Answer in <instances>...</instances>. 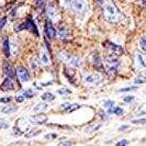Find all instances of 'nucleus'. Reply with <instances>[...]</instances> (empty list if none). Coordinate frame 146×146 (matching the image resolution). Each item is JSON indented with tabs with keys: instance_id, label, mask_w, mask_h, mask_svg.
I'll list each match as a JSON object with an SVG mask.
<instances>
[{
	"instance_id": "20",
	"label": "nucleus",
	"mask_w": 146,
	"mask_h": 146,
	"mask_svg": "<svg viewBox=\"0 0 146 146\" xmlns=\"http://www.w3.org/2000/svg\"><path fill=\"white\" fill-rule=\"evenodd\" d=\"M15 111H17V108L15 107H11V106H6V107H3L1 109V112L5 113V114H10V113H12Z\"/></svg>"
},
{
	"instance_id": "27",
	"label": "nucleus",
	"mask_w": 146,
	"mask_h": 146,
	"mask_svg": "<svg viewBox=\"0 0 146 146\" xmlns=\"http://www.w3.org/2000/svg\"><path fill=\"white\" fill-rule=\"evenodd\" d=\"M57 94H58V95H63V96L67 95V94L70 95L72 91H70L69 89H67V88H62V89H58V90H57Z\"/></svg>"
},
{
	"instance_id": "3",
	"label": "nucleus",
	"mask_w": 146,
	"mask_h": 146,
	"mask_svg": "<svg viewBox=\"0 0 146 146\" xmlns=\"http://www.w3.org/2000/svg\"><path fill=\"white\" fill-rule=\"evenodd\" d=\"M22 30H28L30 32L34 33L36 36H38V31H37L36 24L34 23V21L31 19V18H28L27 20L22 23H19L17 27H15V32H20Z\"/></svg>"
},
{
	"instance_id": "9",
	"label": "nucleus",
	"mask_w": 146,
	"mask_h": 146,
	"mask_svg": "<svg viewBox=\"0 0 146 146\" xmlns=\"http://www.w3.org/2000/svg\"><path fill=\"white\" fill-rule=\"evenodd\" d=\"M17 76L19 77V79L21 82H27V81L30 80V75L28 73V70H27V68H24V67H18V69H17Z\"/></svg>"
},
{
	"instance_id": "31",
	"label": "nucleus",
	"mask_w": 146,
	"mask_h": 146,
	"mask_svg": "<svg viewBox=\"0 0 146 146\" xmlns=\"http://www.w3.org/2000/svg\"><path fill=\"white\" fill-rule=\"evenodd\" d=\"M137 86H134V87H127V88H122V89H120V91L121 92H125V91H132V90H135V89H137Z\"/></svg>"
},
{
	"instance_id": "34",
	"label": "nucleus",
	"mask_w": 146,
	"mask_h": 146,
	"mask_svg": "<svg viewBox=\"0 0 146 146\" xmlns=\"http://www.w3.org/2000/svg\"><path fill=\"white\" fill-rule=\"evenodd\" d=\"M43 5H44L43 0H36V7H37V9H38V10H40V9H42Z\"/></svg>"
},
{
	"instance_id": "12",
	"label": "nucleus",
	"mask_w": 146,
	"mask_h": 146,
	"mask_svg": "<svg viewBox=\"0 0 146 146\" xmlns=\"http://www.w3.org/2000/svg\"><path fill=\"white\" fill-rule=\"evenodd\" d=\"M94 66H95V68L98 72H104L102 60H101V57H100L99 54H96L95 56H94Z\"/></svg>"
},
{
	"instance_id": "30",
	"label": "nucleus",
	"mask_w": 146,
	"mask_h": 146,
	"mask_svg": "<svg viewBox=\"0 0 146 146\" xmlns=\"http://www.w3.org/2000/svg\"><path fill=\"white\" fill-rule=\"evenodd\" d=\"M40 132H41V130H36V131H30L29 133H28V134L25 135V136H27V137H31V136H35V135H37V134H38Z\"/></svg>"
},
{
	"instance_id": "23",
	"label": "nucleus",
	"mask_w": 146,
	"mask_h": 146,
	"mask_svg": "<svg viewBox=\"0 0 146 146\" xmlns=\"http://www.w3.org/2000/svg\"><path fill=\"white\" fill-rule=\"evenodd\" d=\"M79 108V106L78 104H73V103H69L67 107H66L65 109H64V111L65 112H67V113H70V112H73V111H75V110H77Z\"/></svg>"
},
{
	"instance_id": "18",
	"label": "nucleus",
	"mask_w": 146,
	"mask_h": 146,
	"mask_svg": "<svg viewBox=\"0 0 146 146\" xmlns=\"http://www.w3.org/2000/svg\"><path fill=\"white\" fill-rule=\"evenodd\" d=\"M108 113L109 114H115V115H122L123 114V109L122 108H120V107H112V108H110L108 109Z\"/></svg>"
},
{
	"instance_id": "39",
	"label": "nucleus",
	"mask_w": 146,
	"mask_h": 146,
	"mask_svg": "<svg viewBox=\"0 0 146 146\" xmlns=\"http://www.w3.org/2000/svg\"><path fill=\"white\" fill-rule=\"evenodd\" d=\"M55 139V137H57V135L56 134H47V135H45V139Z\"/></svg>"
},
{
	"instance_id": "17",
	"label": "nucleus",
	"mask_w": 146,
	"mask_h": 146,
	"mask_svg": "<svg viewBox=\"0 0 146 146\" xmlns=\"http://www.w3.org/2000/svg\"><path fill=\"white\" fill-rule=\"evenodd\" d=\"M40 62L44 64V65H48L51 63V59H50V56L47 54V52L43 51L41 53V56H40Z\"/></svg>"
},
{
	"instance_id": "38",
	"label": "nucleus",
	"mask_w": 146,
	"mask_h": 146,
	"mask_svg": "<svg viewBox=\"0 0 146 146\" xmlns=\"http://www.w3.org/2000/svg\"><path fill=\"white\" fill-rule=\"evenodd\" d=\"M123 100H124L125 102H131V101L134 100V97H132V96H130V97H124Z\"/></svg>"
},
{
	"instance_id": "36",
	"label": "nucleus",
	"mask_w": 146,
	"mask_h": 146,
	"mask_svg": "<svg viewBox=\"0 0 146 146\" xmlns=\"http://www.w3.org/2000/svg\"><path fill=\"white\" fill-rule=\"evenodd\" d=\"M144 82H145V79L144 78H141V76L135 79V84H144Z\"/></svg>"
},
{
	"instance_id": "29",
	"label": "nucleus",
	"mask_w": 146,
	"mask_h": 146,
	"mask_svg": "<svg viewBox=\"0 0 146 146\" xmlns=\"http://www.w3.org/2000/svg\"><path fill=\"white\" fill-rule=\"evenodd\" d=\"M113 106H114V101H112V100H107V101L104 102V108H107V109L112 108Z\"/></svg>"
},
{
	"instance_id": "32",
	"label": "nucleus",
	"mask_w": 146,
	"mask_h": 146,
	"mask_svg": "<svg viewBox=\"0 0 146 146\" xmlns=\"http://www.w3.org/2000/svg\"><path fill=\"white\" fill-rule=\"evenodd\" d=\"M6 23H7V18L0 19V32H1V30L3 29V27L6 25Z\"/></svg>"
},
{
	"instance_id": "44",
	"label": "nucleus",
	"mask_w": 146,
	"mask_h": 146,
	"mask_svg": "<svg viewBox=\"0 0 146 146\" xmlns=\"http://www.w3.org/2000/svg\"><path fill=\"white\" fill-rule=\"evenodd\" d=\"M0 79H1V68H0Z\"/></svg>"
},
{
	"instance_id": "21",
	"label": "nucleus",
	"mask_w": 146,
	"mask_h": 146,
	"mask_svg": "<svg viewBox=\"0 0 146 146\" xmlns=\"http://www.w3.org/2000/svg\"><path fill=\"white\" fill-rule=\"evenodd\" d=\"M30 65H31V69H33V70H37V68H38V65H40V59L37 58H32L31 59V62H30Z\"/></svg>"
},
{
	"instance_id": "7",
	"label": "nucleus",
	"mask_w": 146,
	"mask_h": 146,
	"mask_svg": "<svg viewBox=\"0 0 146 146\" xmlns=\"http://www.w3.org/2000/svg\"><path fill=\"white\" fill-rule=\"evenodd\" d=\"M104 46L107 47V50L111 53V54H115V55H121L123 53V48L119 45H115V44L111 43L109 41H107L104 43Z\"/></svg>"
},
{
	"instance_id": "41",
	"label": "nucleus",
	"mask_w": 146,
	"mask_h": 146,
	"mask_svg": "<svg viewBox=\"0 0 146 146\" xmlns=\"http://www.w3.org/2000/svg\"><path fill=\"white\" fill-rule=\"evenodd\" d=\"M72 143L70 142H68V141H65V142H60L59 143V145H70Z\"/></svg>"
},
{
	"instance_id": "35",
	"label": "nucleus",
	"mask_w": 146,
	"mask_h": 146,
	"mask_svg": "<svg viewBox=\"0 0 146 146\" xmlns=\"http://www.w3.org/2000/svg\"><path fill=\"white\" fill-rule=\"evenodd\" d=\"M117 146H125V145H129V142L127 141H125V139H123V141H120L119 143H117Z\"/></svg>"
},
{
	"instance_id": "26",
	"label": "nucleus",
	"mask_w": 146,
	"mask_h": 146,
	"mask_svg": "<svg viewBox=\"0 0 146 146\" xmlns=\"http://www.w3.org/2000/svg\"><path fill=\"white\" fill-rule=\"evenodd\" d=\"M139 46H141L142 51L146 52V36L141 37V41H139Z\"/></svg>"
},
{
	"instance_id": "2",
	"label": "nucleus",
	"mask_w": 146,
	"mask_h": 146,
	"mask_svg": "<svg viewBox=\"0 0 146 146\" xmlns=\"http://www.w3.org/2000/svg\"><path fill=\"white\" fill-rule=\"evenodd\" d=\"M66 6L70 8L75 13L78 15H84L87 11V0H63Z\"/></svg>"
},
{
	"instance_id": "33",
	"label": "nucleus",
	"mask_w": 146,
	"mask_h": 146,
	"mask_svg": "<svg viewBox=\"0 0 146 146\" xmlns=\"http://www.w3.org/2000/svg\"><path fill=\"white\" fill-rule=\"evenodd\" d=\"M0 101L2 103H9L11 101V98H10V97H5V98H1Z\"/></svg>"
},
{
	"instance_id": "6",
	"label": "nucleus",
	"mask_w": 146,
	"mask_h": 146,
	"mask_svg": "<svg viewBox=\"0 0 146 146\" xmlns=\"http://www.w3.org/2000/svg\"><path fill=\"white\" fill-rule=\"evenodd\" d=\"M57 34H58V37L60 40H63V41H69V35H70V33H69V29H68V27L66 25L65 23H62V24H59L58 29H57Z\"/></svg>"
},
{
	"instance_id": "11",
	"label": "nucleus",
	"mask_w": 146,
	"mask_h": 146,
	"mask_svg": "<svg viewBox=\"0 0 146 146\" xmlns=\"http://www.w3.org/2000/svg\"><path fill=\"white\" fill-rule=\"evenodd\" d=\"M46 121H47V115L44 114V113H40V114H36V115H33V117H30V122L34 123V124L45 123Z\"/></svg>"
},
{
	"instance_id": "24",
	"label": "nucleus",
	"mask_w": 146,
	"mask_h": 146,
	"mask_svg": "<svg viewBox=\"0 0 146 146\" xmlns=\"http://www.w3.org/2000/svg\"><path fill=\"white\" fill-rule=\"evenodd\" d=\"M22 96L24 98H32L34 96V94H33V91L31 89H27V90H23L22 91Z\"/></svg>"
},
{
	"instance_id": "4",
	"label": "nucleus",
	"mask_w": 146,
	"mask_h": 146,
	"mask_svg": "<svg viewBox=\"0 0 146 146\" xmlns=\"http://www.w3.org/2000/svg\"><path fill=\"white\" fill-rule=\"evenodd\" d=\"M46 15H47V18L48 20L52 22H56L58 21V18H59V12L57 10L56 6L54 3H51L48 5V7L46 9Z\"/></svg>"
},
{
	"instance_id": "16",
	"label": "nucleus",
	"mask_w": 146,
	"mask_h": 146,
	"mask_svg": "<svg viewBox=\"0 0 146 146\" xmlns=\"http://www.w3.org/2000/svg\"><path fill=\"white\" fill-rule=\"evenodd\" d=\"M135 57H136V64H137V68L139 69H144L145 68V60H144V57L137 53L136 55H135Z\"/></svg>"
},
{
	"instance_id": "40",
	"label": "nucleus",
	"mask_w": 146,
	"mask_h": 146,
	"mask_svg": "<svg viewBox=\"0 0 146 146\" xmlns=\"http://www.w3.org/2000/svg\"><path fill=\"white\" fill-rule=\"evenodd\" d=\"M15 100H17V102H23V100H24V97H23V96H19V97H17V99H15Z\"/></svg>"
},
{
	"instance_id": "22",
	"label": "nucleus",
	"mask_w": 146,
	"mask_h": 146,
	"mask_svg": "<svg viewBox=\"0 0 146 146\" xmlns=\"http://www.w3.org/2000/svg\"><path fill=\"white\" fill-rule=\"evenodd\" d=\"M42 99H43L44 101H47V102H50V101H53L54 99H55V96L51 94V92H45L43 96H42Z\"/></svg>"
},
{
	"instance_id": "15",
	"label": "nucleus",
	"mask_w": 146,
	"mask_h": 146,
	"mask_svg": "<svg viewBox=\"0 0 146 146\" xmlns=\"http://www.w3.org/2000/svg\"><path fill=\"white\" fill-rule=\"evenodd\" d=\"M64 74H65L66 78L69 80V82H70V84H73V85H76V80L74 79V78H75V77H74V76H75V72H74L73 69H68V68H67V70L65 69Z\"/></svg>"
},
{
	"instance_id": "37",
	"label": "nucleus",
	"mask_w": 146,
	"mask_h": 146,
	"mask_svg": "<svg viewBox=\"0 0 146 146\" xmlns=\"http://www.w3.org/2000/svg\"><path fill=\"white\" fill-rule=\"evenodd\" d=\"M8 126H9V124H8V123H6V122H3L2 120H0V130H1L2 127H6V129H7Z\"/></svg>"
},
{
	"instance_id": "28",
	"label": "nucleus",
	"mask_w": 146,
	"mask_h": 146,
	"mask_svg": "<svg viewBox=\"0 0 146 146\" xmlns=\"http://www.w3.org/2000/svg\"><path fill=\"white\" fill-rule=\"evenodd\" d=\"M132 123L133 124H145L146 123V119H139V120H132Z\"/></svg>"
},
{
	"instance_id": "10",
	"label": "nucleus",
	"mask_w": 146,
	"mask_h": 146,
	"mask_svg": "<svg viewBox=\"0 0 146 146\" xmlns=\"http://www.w3.org/2000/svg\"><path fill=\"white\" fill-rule=\"evenodd\" d=\"M60 58L63 60H65L68 65L70 66H78L80 64V60L78 58H75L73 56H70L69 54H66V53H62L60 54Z\"/></svg>"
},
{
	"instance_id": "25",
	"label": "nucleus",
	"mask_w": 146,
	"mask_h": 146,
	"mask_svg": "<svg viewBox=\"0 0 146 146\" xmlns=\"http://www.w3.org/2000/svg\"><path fill=\"white\" fill-rule=\"evenodd\" d=\"M47 108V104L46 103H37L36 106L33 108V111H40V110H44V109H46Z\"/></svg>"
},
{
	"instance_id": "14",
	"label": "nucleus",
	"mask_w": 146,
	"mask_h": 146,
	"mask_svg": "<svg viewBox=\"0 0 146 146\" xmlns=\"http://www.w3.org/2000/svg\"><path fill=\"white\" fill-rule=\"evenodd\" d=\"M5 73L7 75L8 78H10V79H15V70H13V68H12V66L10 65L8 62L5 63Z\"/></svg>"
},
{
	"instance_id": "8",
	"label": "nucleus",
	"mask_w": 146,
	"mask_h": 146,
	"mask_svg": "<svg viewBox=\"0 0 146 146\" xmlns=\"http://www.w3.org/2000/svg\"><path fill=\"white\" fill-rule=\"evenodd\" d=\"M45 34H46V36L48 37L50 40L52 38H54V37L56 36V31L54 29V27H53V24H52V21H50L48 19L45 21Z\"/></svg>"
},
{
	"instance_id": "42",
	"label": "nucleus",
	"mask_w": 146,
	"mask_h": 146,
	"mask_svg": "<svg viewBox=\"0 0 146 146\" xmlns=\"http://www.w3.org/2000/svg\"><path fill=\"white\" fill-rule=\"evenodd\" d=\"M126 129H129V126H127V125H123V126H120V127H119V130H120V131H125Z\"/></svg>"
},
{
	"instance_id": "43",
	"label": "nucleus",
	"mask_w": 146,
	"mask_h": 146,
	"mask_svg": "<svg viewBox=\"0 0 146 146\" xmlns=\"http://www.w3.org/2000/svg\"><path fill=\"white\" fill-rule=\"evenodd\" d=\"M102 1H103V0H98V2H99V3H100V5H101V3H102Z\"/></svg>"
},
{
	"instance_id": "1",
	"label": "nucleus",
	"mask_w": 146,
	"mask_h": 146,
	"mask_svg": "<svg viewBox=\"0 0 146 146\" xmlns=\"http://www.w3.org/2000/svg\"><path fill=\"white\" fill-rule=\"evenodd\" d=\"M103 15H104V19L108 22H111V23L119 22L122 18V15L117 10V6L110 0L103 7Z\"/></svg>"
},
{
	"instance_id": "19",
	"label": "nucleus",
	"mask_w": 146,
	"mask_h": 146,
	"mask_svg": "<svg viewBox=\"0 0 146 146\" xmlns=\"http://www.w3.org/2000/svg\"><path fill=\"white\" fill-rule=\"evenodd\" d=\"M3 52H5L6 56L9 57V55H10V44H9V38L8 37L3 38Z\"/></svg>"
},
{
	"instance_id": "5",
	"label": "nucleus",
	"mask_w": 146,
	"mask_h": 146,
	"mask_svg": "<svg viewBox=\"0 0 146 146\" xmlns=\"http://www.w3.org/2000/svg\"><path fill=\"white\" fill-rule=\"evenodd\" d=\"M101 80H102V78L100 77V75H96V74L84 75V82L86 85H98Z\"/></svg>"
},
{
	"instance_id": "13",
	"label": "nucleus",
	"mask_w": 146,
	"mask_h": 146,
	"mask_svg": "<svg viewBox=\"0 0 146 146\" xmlns=\"http://www.w3.org/2000/svg\"><path fill=\"white\" fill-rule=\"evenodd\" d=\"M1 90H5V91H9V90H13L15 89V84H13V81L12 79H10V78H6L5 81L2 82V85H1Z\"/></svg>"
}]
</instances>
